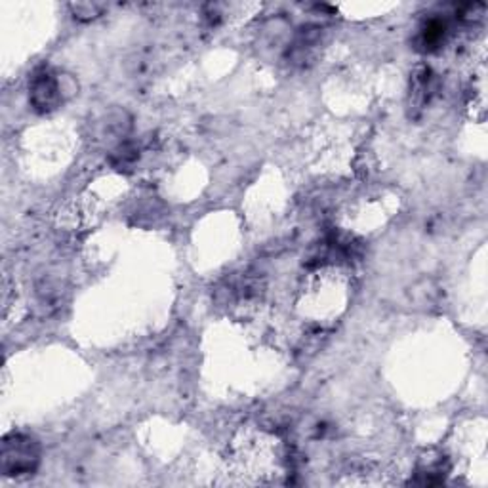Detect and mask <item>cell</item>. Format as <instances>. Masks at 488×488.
Listing matches in <instances>:
<instances>
[{"instance_id": "obj_1", "label": "cell", "mask_w": 488, "mask_h": 488, "mask_svg": "<svg viewBox=\"0 0 488 488\" xmlns=\"http://www.w3.org/2000/svg\"><path fill=\"white\" fill-rule=\"evenodd\" d=\"M278 466V450L275 441L261 433H243L231 447L233 475L246 484L273 483Z\"/></svg>"}, {"instance_id": "obj_2", "label": "cell", "mask_w": 488, "mask_h": 488, "mask_svg": "<svg viewBox=\"0 0 488 488\" xmlns=\"http://www.w3.org/2000/svg\"><path fill=\"white\" fill-rule=\"evenodd\" d=\"M40 462V447L33 437L21 433H12L3 442V454H0V464L3 473L8 477L29 475L37 469Z\"/></svg>"}, {"instance_id": "obj_3", "label": "cell", "mask_w": 488, "mask_h": 488, "mask_svg": "<svg viewBox=\"0 0 488 488\" xmlns=\"http://www.w3.org/2000/svg\"><path fill=\"white\" fill-rule=\"evenodd\" d=\"M29 90H31L33 107L40 113L56 111L71 94L65 90L62 77L52 67H39L29 82Z\"/></svg>"}, {"instance_id": "obj_4", "label": "cell", "mask_w": 488, "mask_h": 488, "mask_svg": "<svg viewBox=\"0 0 488 488\" xmlns=\"http://www.w3.org/2000/svg\"><path fill=\"white\" fill-rule=\"evenodd\" d=\"M449 33V25L445 20L432 18L427 20V23L422 27L420 31V44L425 52H433L439 47H442Z\"/></svg>"}, {"instance_id": "obj_5", "label": "cell", "mask_w": 488, "mask_h": 488, "mask_svg": "<svg viewBox=\"0 0 488 488\" xmlns=\"http://www.w3.org/2000/svg\"><path fill=\"white\" fill-rule=\"evenodd\" d=\"M73 13H75V18L81 21H92L96 18L101 16V12L106 10V4L101 3H77L71 4Z\"/></svg>"}, {"instance_id": "obj_6", "label": "cell", "mask_w": 488, "mask_h": 488, "mask_svg": "<svg viewBox=\"0 0 488 488\" xmlns=\"http://www.w3.org/2000/svg\"><path fill=\"white\" fill-rule=\"evenodd\" d=\"M246 290H253V283H246ZM243 295H246V298L250 300L254 295V292H243Z\"/></svg>"}]
</instances>
